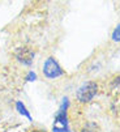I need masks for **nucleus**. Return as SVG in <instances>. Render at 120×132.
<instances>
[{
    "instance_id": "5",
    "label": "nucleus",
    "mask_w": 120,
    "mask_h": 132,
    "mask_svg": "<svg viewBox=\"0 0 120 132\" xmlns=\"http://www.w3.org/2000/svg\"><path fill=\"white\" fill-rule=\"evenodd\" d=\"M16 109H17V111H18L21 115H24V117H26L29 120H31V115H30V112L26 110V107L24 106V103H22L21 101H18V102L16 103Z\"/></svg>"
},
{
    "instance_id": "6",
    "label": "nucleus",
    "mask_w": 120,
    "mask_h": 132,
    "mask_svg": "<svg viewBox=\"0 0 120 132\" xmlns=\"http://www.w3.org/2000/svg\"><path fill=\"white\" fill-rule=\"evenodd\" d=\"M82 132H101V131H99V128H98V126H97L95 123L90 122V123H88V124L84 127Z\"/></svg>"
},
{
    "instance_id": "4",
    "label": "nucleus",
    "mask_w": 120,
    "mask_h": 132,
    "mask_svg": "<svg viewBox=\"0 0 120 132\" xmlns=\"http://www.w3.org/2000/svg\"><path fill=\"white\" fill-rule=\"evenodd\" d=\"M16 58L20 63L25 65H31L34 62V51L29 47H21L16 52Z\"/></svg>"
},
{
    "instance_id": "2",
    "label": "nucleus",
    "mask_w": 120,
    "mask_h": 132,
    "mask_svg": "<svg viewBox=\"0 0 120 132\" xmlns=\"http://www.w3.org/2000/svg\"><path fill=\"white\" fill-rule=\"evenodd\" d=\"M97 90H98V85L94 81H88V82H84L77 89L76 97L80 102H89L94 98Z\"/></svg>"
},
{
    "instance_id": "1",
    "label": "nucleus",
    "mask_w": 120,
    "mask_h": 132,
    "mask_svg": "<svg viewBox=\"0 0 120 132\" xmlns=\"http://www.w3.org/2000/svg\"><path fill=\"white\" fill-rule=\"evenodd\" d=\"M67 107H68V98H63L62 107L55 115V122L52 126V132H71L68 118H67Z\"/></svg>"
},
{
    "instance_id": "7",
    "label": "nucleus",
    "mask_w": 120,
    "mask_h": 132,
    "mask_svg": "<svg viewBox=\"0 0 120 132\" xmlns=\"http://www.w3.org/2000/svg\"><path fill=\"white\" fill-rule=\"evenodd\" d=\"M119 33H120V26L117 25L116 26V29L114 30V33H112V39L114 41H116V42H119Z\"/></svg>"
},
{
    "instance_id": "9",
    "label": "nucleus",
    "mask_w": 120,
    "mask_h": 132,
    "mask_svg": "<svg viewBox=\"0 0 120 132\" xmlns=\"http://www.w3.org/2000/svg\"><path fill=\"white\" fill-rule=\"evenodd\" d=\"M31 132H46V131H31Z\"/></svg>"
},
{
    "instance_id": "8",
    "label": "nucleus",
    "mask_w": 120,
    "mask_h": 132,
    "mask_svg": "<svg viewBox=\"0 0 120 132\" xmlns=\"http://www.w3.org/2000/svg\"><path fill=\"white\" fill-rule=\"evenodd\" d=\"M35 80H37V75L33 71H30L26 76V81H35Z\"/></svg>"
},
{
    "instance_id": "3",
    "label": "nucleus",
    "mask_w": 120,
    "mask_h": 132,
    "mask_svg": "<svg viewBox=\"0 0 120 132\" xmlns=\"http://www.w3.org/2000/svg\"><path fill=\"white\" fill-rule=\"evenodd\" d=\"M43 73L47 79H56L59 76H63L64 71L62 69V67L59 65V63L54 59V58H48L45 62L43 65Z\"/></svg>"
}]
</instances>
